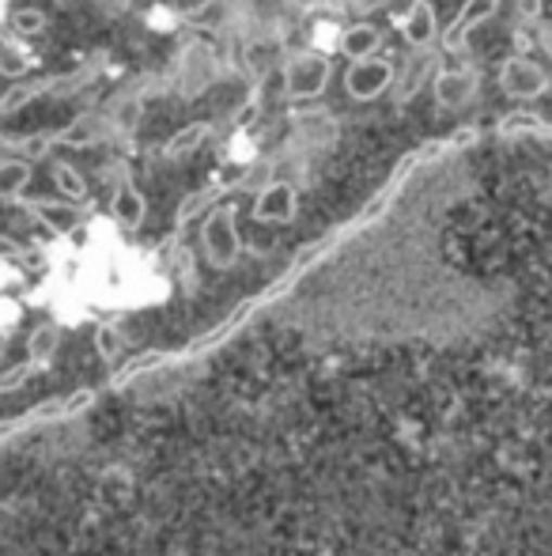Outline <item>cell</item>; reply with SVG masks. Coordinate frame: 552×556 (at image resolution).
<instances>
[{"label":"cell","instance_id":"14","mask_svg":"<svg viewBox=\"0 0 552 556\" xmlns=\"http://www.w3.org/2000/svg\"><path fill=\"white\" fill-rule=\"evenodd\" d=\"M140 117H144V91H121V96H114V103H111V122H114V129L118 132H133L137 125H140Z\"/></svg>","mask_w":552,"mask_h":556},{"label":"cell","instance_id":"7","mask_svg":"<svg viewBox=\"0 0 552 556\" xmlns=\"http://www.w3.org/2000/svg\"><path fill=\"white\" fill-rule=\"evenodd\" d=\"M299 216V190L292 182H273L266 193L254 198V220L258 224H295Z\"/></svg>","mask_w":552,"mask_h":556},{"label":"cell","instance_id":"2","mask_svg":"<svg viewBox=\"0 0 552 556\" xmlns=\"http://www.w3.org/2000/svg\"><path fill=\"white\" fill-rule=\"evenodd\" d=\"M330 84V61L314 50H295L284 61L287 99H318Z\"/></svg>","mask_w":552,"mask_h":556},{"label":"cell","instance_id":"17","mask_svg":"<svg viewBox=\"0 0 552 556\" xmlns=\"http://www.w3.org/2000/svg\"><path fill=\"white\" fill-rule=\"evenodd\" d=\"M208 132H213V125H208V122L185 125V129H178L175 137H170L167 144H163V155H167V160H185V155H193L201 144H205Z\"/></svg>","mask_w":552,"mask_h":556},{"label":"cell","instance_id":"23","mask_svg":"<svg viewBox=\"0 0 552 556\" xmlns=\"http://www.w3.org/2000/svg\"><path fill=\"white\" fill-rule=\"evenodd\" d=\"M0 73H4L8 80H20L23 73H30V58L12 42V38H8L4 50H0Z\"/></svg>","mask_w":552,"mask_h":556},{"label":"cell","instance_id":"15","mask_svg":"<svg viewBox=\"0 0 552 556\" xmlns=\"http://www.w3.org/2000/svg\"><path fill=\"white\" fill-rule=\"evenodd\" d=\"M27 186H30V163L8 155V160L0 163V198H4L8 205H15V201L23 198V190H27Z\"/></svg>","mask_w":552,"mask_h":556},{"label":"cell","instance_id":"11","mask_svg":"<svg viewBox=\"0 0 552 556\" xmlns=\"http://www.w3.org/2000/svg\"><path fill=\"white\" fill-rule=\"evenodd\" d=\"M106 213H111V220L118 231L137 235L147 220V198L137 190V186H121V190H114L111 208H106Z\"/></svg>","mask_w":552,"mask_h":556},{"label":"cell","instance_id":"21","mask_svg":"<svg viewBox=\"0 0 552 556\" xmlns=\"http://www.w3.org/2000/svg\"><path fill=\"white\" fill-rule=\"evenodd\" d=\"M273 160H254L251 167L243 170V178H239V190L243 193H266L269 186H273Z\"/></svg>","mask_w":552,"mask_h":556},{"label":"cell","instance_id":"26","mask_svg":"<svg viewBox=\"0 0 552 556\" xmlns=\"http://www.w3.org/2000/svg\"><path fill=\"white\" fill-rule=\"evenodd\" d=\"M65 4H68V0H65Z\"/></svg>","mask_w":552,"mask_h":556},{"label":"cell","instance_id":"12","mask_svg":"<svg viewBox=\"0 0 552 556\" xmlns=\"http://www.w3.org/2000/svg\"><path fill=\"white\" fill-rule=\"evenodd\" d=\"M401 30H406V42L413 50H432L435 38H439V20H435V8L427 0H416L409 8V15L401 20Z\"/></svg>","mask_w":552,"mask_h":556},{"label":"cell","instance_id":"8","mask_svg":"<svg viewBox=\"0 0 552 556\" xmlns=\"http://www.w3.org/2000/svg\"><path fill=\"white\" fill-rule=\"evenodd\" d=\"M114 122L111 114H80L65 125V129H53V140L61 148H91V144H103V140L114 137Z\"/></svg>","mask_w":552,"mask_h":556},{"label":"cell","instance_id":"6","mask_svg":"<svg viewBox=\"0 0 552 556\" xmlns=\"http://www.w3.org/2000/svg\"><path fill=\"white\" fill-rule=\"evenodd\" d=\"M398 80V68L390 65V61H375V58H368V61H352V68L345 73V88H348V96L352 99H378L383 96L390 84Z\"/></svg>","mask_w":552,"mask_h":556},{"label":"cell","instance_id":"18","mask_svg":"<svg viewBox=\"0 0 552 556\" xmlns=\"http://www.w3.org/2000/svg\"><path fill=\"white\" fill-rule=\"evenodd\" d=\"M50 175H53V186H57V190H61V198L73 201V205H84V201L91 198L88 182H84V175L73 167V163L57 160V163H53V167H50Z\"/></svg>","mask_w":552,"mask_h":556},{"label":"cell","instance_id":"1","mask_svg":"<svg viewBox=\"0 0 552 556\" xmlns=\"http://www.w3.org/2000/svg\"><path fill=\"white\" fill-rule=\"evenodd\" d=\"M201 250H205V262L216 273H228L243 257V235H239V208L220 205L213 216H205L201 224Z\"/></svg>","mask_w":552,"mask_h":556},{"label":"cell","instance_id":"4","mask_svg":"<svg viewBox=\"0 0 552 556\" xmlns=\"http://www.w3.org/2000/svg\"><path fill=\"white\" fill-rule=\"evenodd\" d=\"M500 88H503V96L530 103V99H541L549 91V76H545V68H541L538 61H530V58H523V53H518V58L503 61Z\"/></svg>","mask_w":552,"mask_h":556},{"label":"cell","instance_id":"24","mask_svg":"<svg viewBox=\"0 0 552 556\" xmlns=\"http://www.w3.org/2000/svg\"><path fill=\"white\" fill-rule=\"evenodd\" d=\"M515 12H518V20L538 23L541 12H545V0H515Z\"/></svg>","mask_w":552,"mask_h":556},{"label":"cell","instance_id":"22","mask_svg":"<svg viewBox=\"0 0 552 556\" xmlns=\"http://www.w3.org/2000/svg\"><path fill=\"white\" fill-rule=\"evenodd\" d=\"M46 12H38V8H15L12 15H8V30H15V35L30 38V35H42L46 30Z\"/></svg>","mask_w":552,"mask_h":556},{"label":"cell","instance_id":"9","mask_svg":"<svg viewBox=\"0 0 552 556\" xmlns=\"http://www.w3.org/2000/svg\"><path fill=\"white\" fill-rule=\"evenodd\" d=\"M231 190H239V182H208L201 190H193L190 198H182L175 208V231H185V224H193L197 216H213Z\"/></svg>","mask_w":552,"mask_h":556},{"label":"cell","instance_id":"3","mask_svg":"<svg viewBox=\"0 0 552 556\" xmlns=\"http://www.w3.org/2000/svg\"><path fill=\"white\" fill-rule=\"evenodd\" d=\"M496 12H500V0H465L462 12H458L454 20H450V27L439 35L442 53L465 58V53H470V30L480 27L485 20H492Z\"/></svg>","mask_w":552,"mask_h":556},{"label":"cell","instance_id":"19","mask_svg":"<svg viewBox=\"0 0 552 556\" xmlns=\"http://www.w3.org/2000/svg\"><path fill=\"white\" fill-rule=\"evenodd\" d=\"M50 148H57V140H53V129L50 132H35V137H4V152L27 155V163L46 160V155H50Z\"/></svg>","mask_w":552,"mask_h":556},{"label":"cell","instance_id":"10","mask_svg":"<svg viewBox=\"0 0 552 556\" xmlns=\"http://www.w3.org/2000/svg\"><path fill=\"white\" fill-rule=\"evenodd\" d=\"M435 61H439V53L435 50H413L406 61H401V73H398V80H394V103L398 106H406V103H413L416 99V91L424 88V80L435 73Z\"/></svg>","mask_w":552,"mask_h":556},{"label":"cell","instance_id":"13","mask_svg":"<svg viewBox=\"0 0 552 556\" xmlns=\"http://www.w3.org/2000/svg\"><path fill=\"white\" fill-rule=\"evenodd\" d=\"M383 42H386V35L375 23H352V27L341 35V53H345L348 61H368L383 50Z\"/></svg>","mask_w":552,"mask_h":556},{"label":"cell","instance_id":"16","mask_svg":"<svg viewBox=\"0 0 552 556\" xmlns=\"http://www.w3.org/2000/svg\"><path fill=\"white\" fill-rule=\"evenodd\" d=\"M99 76V65H91V61H84V65H76L73 73L65 76H46V96H57V99H68L76 96V91H84L91 80Z\"/></svg>","mask_w":552,"mask_h":556},{"label":"cell","instance_id":"20","mask_svg":"<svg viewBox=\"0 0 552 556\" xmlns=\"http://www.w3.org/2000/svg\"><path fill=\"white\" fill-rule=\"evenodd\" d=\"M38 96H46V80H30V84H15V88L4 91V99H0V114L12 117L20 114L27 103H35Z\"/></svg>","mask_w":552,"mask_h":556},{"label":"cell","instance_id":"25","mask_svg":"<svg viewBox=\"0 0 552 556\" xmlns=\"http://www.w3.org/2000/svg\"><path fill=\"white\" fill-rule=\"evenodd\" d=\"M258 111H261V99H258V96H251V99H246L243 111L235 114V125H251L254 117H258Z\"/></svg>","mask_w":552,"mask_h":556},{"label":"cell","instance_id":"5","mask_svg":"<svg viewBox=\"0 0 552 556\" xmlns=\"http://www.w3.org/2000/svg\"><path fill=\"white\" fill-rule=\"evenodd\" d=\"M477 68L473 65H454V68H442L439 76H435L432 91H435V103H439V111H465V106L477 99Z\"/></svg>","mask_w":552,"mask_h":556}]
</instances>
